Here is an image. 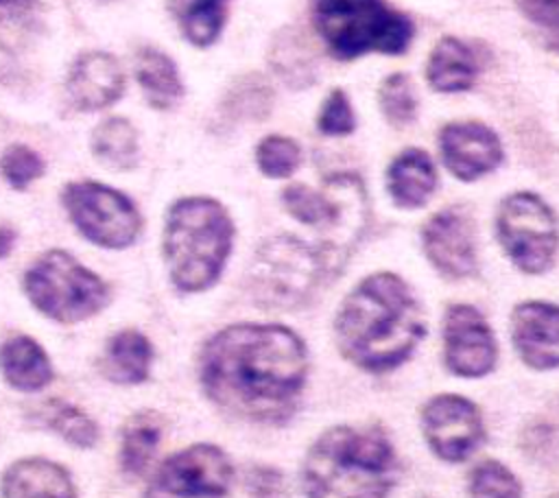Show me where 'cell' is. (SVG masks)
Masks as SVG:
<instances>
[{
    "mask_svg": "<svg viewBox=\"0 0 559 498\" xmlns=\"http://www.w3.org/2000/svg\"><path fill=\"white\" fill-rule=\"evenodd\" d=\"M306 345L275 323H238L201 349L199 380L223 411L264 424L288 419L306 382Z\"/></svg>",
    "mask_w": 559,
    "mask_h": 498,
    "instance_id": "cell-1",
    "label": "cell"
},
{
    "mask_svg": "<svg viewBox=\"0 0 559 498\" xmlns=\"http://www.w3.org/2000/svg\"><path fill=\"white\" fill-rule=\"evenodd\" d=\"M334 328L345 358L362 369L384 371L413 354L424 336V317L402 277L376 273L343 299Z\"/></svg>",
    "mask_w": 559,
    "mask_h": 498,
    "instance_id": "cell-2",
    "label": "cell"
},
{
    "mask_svg": "<svg viewBox=\"0 0 559 498\" xmlns=\"http://www.w3.org/2000/svg\"><path fill=\"white\" fill-rule=\"evenodd\" d=\"M397 463L380 428L334 426L308 450L301 485L308 498H386Z\"/></svg>",
    "mask_w": 559,
    "mask_h": 498,
    "instance_id": "cell-3",
    "label": "cell"
},
{
    "mask_svg": "<svg viewBox=\"0 0 559 498\" xmlns=\"http://www.w3.org/2000/svg\"><path fill=\"white\" fill-rule=\"evenodd\" d=\"M234 225L225 208L207 197L177 201L164 227V258L179 290L210 288L229 256Z\"/></svg>",
    "mask_w": 559,
    "mask_h": 498,
    "instance_id": "cell-4",
    "label": "cell"
},
{
    "mask_svg": "<svg viewBox=\"0 0 559 498\" xmlns=\"http://www.w3.org/2000/svg\"><path fill=\"white\" fill-rule=\"evenodd\" d=\"M282 201L295 221L321 232L319 253L325 269L336 271L365 227L367 199L360 179L334 175L325 179L321 190L293 183L284 188Z\"/></svg>",
    "mask_w": 559,
    "mask_h": 498,
    "instance_id": "cell-5",
    "label": "cell"
},
{
    "mask_svg": "<svg viewBox=\"0 0 559 498\" xmlns=\"http://www.w3.org/2000/svg\"><path fill=\"white\" fill-rule=\"evenodd\" d=\"M310 7L314 28L338 59L400 55L413 39V22L384 0H310Z\"/></svg>",
    "mask_w": 559,
    "mask_h": 498,
    "instance_id": "cell-6",
    "label": "cell"
},
{
    "mask_svg": "<svg viewBox=\"0 0 559 498\" xmlns=\"http://www.w3.org/2000/svg\"><path fill=\"white\" fill-rule=\"evenodd\" d=\"M31 304L52 321L76 323L109 301L107 284L66 251H46L24 275Z\"/></svg>",
    "mask_w": 559,
    "mask_h": 498,
    "instance_id": "cell-7",
    "label": "cell"
},
{
    "mask_svg": "<svg viewBox=\"0 0 559 498\" xmlns=\"http://www.w3.org/2000/svg\"><path fill=\"white\" fill-rule=\"evenodd\" d=\"M325 271L319 249L293 236H277L260 247L251 264V290L262 304L295 306L310 295Z\"/></svg>",
    "mask_w": 559,
    "mask_h": 498,
    "instance_id": "cell-8",
    "label": "cell"
},
{
    "mask_svg": "<svg viewBox=\"0 0 559 498\" xmlns=\"http://www.w3.org/2000/svg\"><path fill=\"white\" fill-rule=\"evenodd\" d=\"M496 234L509 258L524 273L546 271L559 242L552 210L533 192H515L500 203Z\"/></svg>",
    "mask_w": 559,
    "mask_h": 498,
    "instance_id": "cell-9",
    "label": "cell"
},
{
    "mask_svg": "<svg viewBox=\"0 0 559 498\" xmlns=\"http://www.w3.org/2000/svg\"><path fill=\"white\" fill-rule=\"evenodd\" d=\"M63 205L76 229L107 249L129 247L142 227L140 212L118 190L96 181H76L63 190Z\"/></svg>",
    "mask_w": 559,
    "mask_h": 498,
    "instance_id": "cell-10",
    "label": "cell"
},
{
    "mask_svg": "<svg viewBox=\"0 0 559 498\" xmlns=\"http://www.w3.org/2000/svg\"><path fill=\"white\" fill-rule=\"evenodd\" d=\"M234 467L212 443H194L170 454L155 472L153 489L170 498H221L229 491Z\"/></svg>",
    "mask_w": 559,
    "mask_h": 498,
    "instance_id": "cell-11",
    "label": "cell"
},
{
    "mask_svg": "<svg viewBox=\"0 0 559 498\" xmlns=\"http://www.w3.org/2000/svg\"><path fill=\"white\" fill-rule=\"evenodd\" d=\"M421 428L428 446L443 461L467 459L483 441L478 408L454 393L435 395L421 411Z\"/></svg>",
    "mask_w": 559,
    "mask_h": 498,
    "instance_id": "cell-12",
    "label": "cell"
},
{
    "mask_svg": "<svg viewBox=\"0 0 559 498\" xmlns=\"http://www.w3.org/2000/svg\"><path fill=\"white\" fill-rule=\"evenodd\" d=\"M443 352L452 374L478 378L493 369L498 347L485 317L467 304H454L443 317Z\"/></svg>",
    "mask_w": 559,
    "mask_h": 498,
    "instance_id": "cell-13",
    "label": "cell"
},
{
    "mask_svg": "<svg viewBox=\"0 0 559 498\" xmlns=\"http://www.w3.org/2000/svg\"><path fill=\"white\" fill-rule=\"evenodd\" d=\"M428 260L448 277H465L476 269V240L469 214L459 208H443L421 229Z\"/></svg>",
    "mask_w": 559,
    "mask_h": 498,
    "instance_id": "cell-14",
    "label": "cell"
},
{
    "mask_svg": "<svg viewBox=\"0 0 559 498\" xmlns=\"http://www.w3.org/2000/svg\"><path fill=\"white\" fill-rule=\"evenodd\" d=\"M439 151L445 168L472 181L493 170L502 159L498 135L480 122H450L439 131Z\"/></svg>",
    "mask_w": 559,
    "mask_h": 498,
    "instance_id": "cell-15",
    "label": "cell"
},
{
    "mask_svg": "<svg viewBox=\"0 0 559 498\" xmlns=\"http://www.w3.org/2000/svg\"><path fill=\"white\" fill-rule=\"evenodd\" d=\"M513 345L533 369L559 367V306L524 301L511 319Z\"/></svg>",
    "mask_w": 559,
    "mask_h": 498,
    "instance_id": "cell-16",
    "label": "cell"
},
{
    "mask_svg": "<svg viewBox=\"0 0 559 498\" xmlns=\"http://www.w3.org/2000/svg\"><path fill=\"white\" fill-rule=\"evenodd\" d=\"M66 90L74 107L100 109L122 94L124 74L111 55L87 52L72 66Z\"/></svg>",
    "mask_w": 559,
    "mask_h": 498,
    "instance_id": "cell-17",
    "label": "cell"
},
{
    "mask_svg": "<svg viewBox=\"0 0 559 498\" xmlns=\"http://www.w3.org/2000/svg\"><path fill=\"white\" fill-rule=\"evenodd\" d=\"M0 491L2 498H76L70 472L44 456L11 463L2 474Z\"/></svg>",
    "mask_w": 559,
    "mask_h": 498,
    "instance_id": "cell-18",
    "label": "cell"
},
{
    "mask_svg": "<svg viewBox=\"0 0 559 498\" xmlns=\"http://www.w3.org/2000/svg\"><path fill=\"white\" fill-rule=\"evenodd\" d=\"M0 374L17 391H39L52 382V365L44 347L26 336H9L0 345Z\"/></svg>",
    "mask_w": 559,
    "mask_h": 498,
    "instance_id": "cell-19",
    "label": "cell"
},
{
    "mask_svg": "<svg viewBox=\"0 0 559 498\" xmlns=\"http://www.w3.org/2000/svg\"><path fill=\"white\" fill-rule=\"evenodd\" d=\"M386 186L400 208L424 205L437 186V173L428 153L419 149L400 153L386 170Z\"/></svg>",
    "mask_w": 559,
    "mask_h": 498,
    "instance_id": "cell-20",
    "label": "cell"
},
{
    "mask_svg": "<svg viewBox=\"0 0 559 498\" xmlns=\"http://www.w3.org/2000/svg\"><path fill=\"white\" fill-rule=\"evenodd\" d=\"M153 363V345L138 330L114 334L105 347V378L118 384H140L148 378Z\"/></svg>",
    "mask_w": 559,
    "mask_h": 498,
    "instance_id": "cell-21",
    "label": "cell"
},
{
    "mask_svg": "<svg viewBox=\"0 0 559 498\" xmlns=\"http://www.w3.org/2000/svg\"><path fill=\"white\" fill-rule=\"evenodd\" d=\"M162 439V422L155 413L142 411L131 415L120 428L118 461L127 476H142L157 452Z\"/></svg>",
    "mask_w": 559,
    "mask_h": 498,
    "instance_id": "cell-22",
    "label": "cell"
},
{
    "mask_svg": "<svg viewBox=\"0 0 559 498\" xmlns=\"http://www.w3.org/2000/svg\"><path fill=\"white\" fill-rule=\"evenodd\" d=\"M476 70L472 50L454 37H443L430 52L426 79L437 92H461L474 83Z\"/></svg>",
    "mask_w": 559,
    "mask_h": 498,
    "instance_id": "cell-23",
    "label": "cell"
},
{
    "mask_svg": "<svg viewBox=\"0 0 559 498\" xmlns=\"http://www.w3.org/2000/svg\"><path fill=\"white\" fill-rule=\"evenodd\" d=\"M135 76L153 107H170L183 92L175 63L159 50L144 48L138 52Z\"/></svg>",
    "mask_w": 559,
    "mask_h": 498,
    "instance_id": "cell-24",
    "label": "cell"
},
{
    "mask_svg": "<svg viewBox=\"0 0 559 498\" xmlns=\"http://www.w3.org/2000/svg\"><path fill=\"white\" fill-rule=\"evenodd\" d=\"M39 424L57 432L66 443L74 448H92L98 441L96 422L79 406L63 400H48L37 408Z\"/></svg>",
    "mask_w": 559,
    "mask_h": 498,
    "instance_id": "cell-25",
    "label": "cell"
},
{
    "mask_svg": "<svg viewBox=\"0 0 559 498\" xmlns=\"http://www.w3.org/2000/svg\"><path fill=\"white\" fill-rule=\"evenodd\" d=\"M229 0H173V13L179 20L183 35L197 44H212L225 22Z\"/></svg>",
    "mask_w": 559,
    "mask_h": 498,
    "instance_id": "cell-26",
    "label": "cell"
},
{
    "mask_svg": "<svg viewBox=\"0 0 559 498\" xmlns=\"http://www.w3.org/2000/svg\"><path fill=\"white\" fill-rule=\"evenodd\" d=\"M94 153L114 168H131L138 162L135 129L120 118H109L94 131Z\"/></svg>",
    "mask_w": 559,
    "mask_h": 498,
    "instance_id": "cell-27",
    "label": "cell"
},
{
    "mask_svg": "<svg viewBox=\"0 0 559 498\" xmlns=\"http://www.w3.org/2000/svg\"><path fill=\"white\" fill-rule=\"evenodd\" d=\"M469 498H522L518 478L498 461H483L469 474Z\"/></svg>",
    "mask_w": 559,
    "mask_h": 498,
    "instance_id": "cell-28",
    "label": "cell"
},
{
    "mask_svg": "<svg viewBox=\"0 0 559 498\" xmlns=\"http://www.w3.org/2000/svg\"><path fill=\"white\" fill-rule=\"evenodd\" d=\"M378 100H380L384 116L393 124L402 127V124H408L415 120L417 96H415L413 83L406 74H402V72L389 74L378 90Z\"/></svg>",
    "mask_w": 559,
    "mask_h": 498,
    "instance_id": "cell-29",
    "label": "cell"
},
{
    "mask_svg": "<svg viewBox=\"0 0 559 498\" xmlns=\"http://www.w3.org/2000/svg\"><path fill=\"white\" fill-rule=\"evenodd\" d=\"M255 159L266 177H288L301 162L299 146L284 135H269L258 144Z\"/></svg>",
    "mask_w": 559,
    "mask_h": 498,
    "instance_id": "cell-30",
    "label": "cell"
},
{
    "mask_svg": "<svg viewBox=\"0 0 559 498\" xmlns=\"http://www.w3.org/2000/svg\"><path fill=\"white\" fill-rule=\"evenodd\" d=\"M0 168H2L4 179L13 188L22 190L44 173V162L31 149H26L22 144H13L4 151V155L0 159Z\"/></svg>",
    "mask_w": 559,
    "mask_h": 498,
    "instance_id": "cell-31",
    "label": "cell"
},
{
    "mask_svg": "<svg viewBox=\"0 0 559 498\" xmlns=\"http://www.w3.org/2000/svg\"><path fill=\"white\" fill-rule=\"evenodd\" d=\"M319 131L325 135H345L354 131V114L343 90H332L319 114Z\"/></svg>",
    "mask_w": 559,
    "mask_h": 498,
    "instance_id": "cell-32",
    "label": "cell"
},
{
    "mask_svg": "<svg viewBox=\"0 0 559 498\" xmlns=\"http://www.w3.org/2000/svg\"><path fill=\"white\" fill-rule=\"evenodd\" d=\"M520 11L548 35L546 44L559 52V0H518Z\"/></svg>",
    "mask_w": 559,
    "mask_h": 498,
    "instance_id": "cell-33",
    "label": "cell"
},
{
    "mask_svg": "<svg viewBox=\"0 0 559 498\" xmlns=\"http://www.w3.org/2000/svg\"><path fill=\"white\" fill-rule=\"evenodd\" d=\"M247 487L251 498H286L282 474L271 467L251 470L247 478Z\"/></svg>",
    "mask_w": 559,
    "mask_h": 498,
    "instance_id": "cell-34",
    "label": "cell"
},
{
    "mask_svg": "<svg viewBox=\"0 0 559 498\" xmlns=\"http://www.w3.org/2000/svg\"><path fill=\"white\" fill-rule=\"evenodd\" d=\"M37 0H0V22L2 24H24L33 11Z\"/></svg>",
    "mask_w": 559,
    "mask_h": 498,
    "instance_id": "cell-35",
    "label": "cell"
},
{
    "mask_svg": "<svg viewBox=\"0 0 559 498\" xmlns=\"http://www.w3.org/2000/svg\"><path fill=\"white\" fill-rule=\"evenodd\" d=\"M15 242V232L11 227L0 225V258H4Z\"/></svg>",
    "mask_w": 559,
    "mask_h": 498,
    "instance_id": "cell-36",
    "label": "cell"
},
{
    "mask_svg": "<svg viewBox=\"0 0 559 498\" xmlns=\"http://www.w3.org/2000/svg\"><path fill=\"white\" fill-rule=\"evenodd\" d=\"M144 498H168V496L162 494V491H157V489H153V487H148L146 494H144Z\"/></svg>",
    "mask_w": 559,
    "mask_h": 498,
    "instance_id": "cell-37",
    "label": "cell"
},
{
    "mask_svg": "<svg viewBox=\"0 0 559 498\" xmlns=\"http://www.w3.org/2000/svg\"><path fill=\"white\" fill-rule=\"evenodd\" d=\"M552 498H559V494H557V496H552Z\"/></svg>",
    "mask_w": 559,
    "mask_h": 498,
    "instance_id": "cell-38",
    "label": "cell"
}]
</instances>
